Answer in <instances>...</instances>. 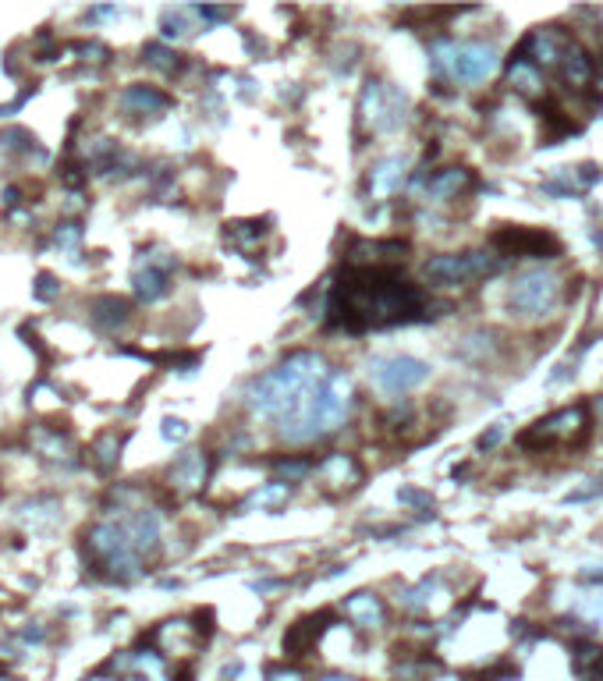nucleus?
<instances>
[{"instance_id":"f257e3e1","label":"nucleus","mask_w":603,"mask_h":681,"mask_svg":"<svg viewBox=\"0 0 603 681\" xmlns=\"http://www.w3.org/2000/svg\"><path fill=\"white\" fill-rule=\"evenodd\" d=\"M423 313V291L394 270H348L330 295V323L345 330H376L408 323Z\"/></svg>"},{"instance_id":"f03ea898","label":"nucleus","mask_w":603,"mask_h":681,"mask_svg":"<svg viewBox=\"0 0 603 681\" xmlns=\"http://www.w3.org/2000/svg\"><path fill=\"white\" fill-rule=\"evenodd\" d=\"M327 373L330 369L327 362H323V355L291 352L277 369L252 380L249 391H245V405H249L252 415H263V419H277V423H281L284 415L295 412V408L327 380Z\"/></svg>"},{"instance_id":"7ed1b4c3","label":"nucleus","mask_w":603,"mask_h":681,"mask_svg":"<svg viewBox=\"0 0 603 681\" xmlns=\"http://www.w3.org/2000/svg\"><path fill=\"white\" fill-rule=\"evenodd\" d=\"M352 380L345 369H330L327 380L309 394L291 415H284L277 423V433L288 444H313V440L334 433L337 426H345L348 412H352Z\"/></svg>"},{"instance_id":"20e7f679","label":"nucleus","mask_w":603,"mask_h":681,"mask_svg":"<svg viewBox=\"0 0 603 681\" xmlns=\"http://www.w3.org/2000/svg\"><path fill=\"white\" fill-rule=\"evenodd\" d=\"M430 61L437 75L458 82V86H479L501 68V57L490 43H455V40H437L430 50Z\"/></svg>"},{"instance_id":"39448f33","label":"nucleus","mask_w":603,"mask_h":681,"mask_svg":"<svg viewBox=\"0 0 603 681\" xmlns=\"http://www.w3.org/2000/svg\"><path fill=\"white\" fill-rule=\"evenodd\" d=\"M504 267V256L486 249H469V252H444V256H433L423 267V277L433 288H465L472 281H483V277H494Z\"/></svg>"},{"instance_id":"423d86ee","label":"nucleus","mask_w":603,"mask_h":681,"mask_svg":"<svg viewBox=\"0 0 603 681\" xmlns=\"http://www.w3.org/2000/svg\"><path fill=\"white\" fill-rule=\"evenodd\" d=\"M89 550L96 554V561L107 568V575L114 579H135L142 572V554L135 550L132 536H128L125 518L121 522H100L89 533Z\"/></svg>"},{"instance_id":"0eeeda50","label":"nucleus","mask_w":603,"mask_h":681,"mask_svg":"<svg viewBox=\"0 0 603 681\" xmlns=\"http://www.w3.org/2000/svg\"><path fill=\"white\" fill-rule=\"evenodd\" d=\"M508 302L518 320H543V316L554 313L557 302H561V281H557L554 270H543V267L525 270V274H518L515 284H511Z\"/></svg>"},{"instance_id":"6e6552de","label":"nucleus","mask_w":603,"mask_h":681,"mask_svg":"<svg viewBox=\"0 0 603 681\" xmlns=\"http://www.w3.org/2000/svg\"><path fill=\"white\" fill-rule=\"evenodd\" d=\"M589 433V408L586 405H572V408H561V412L547 415V419H540L536 426H529V430L518 437V444L522 447H575L582 444Z\"/></svg>"},{"instance_id":"1a4fd4ad","label":"nucleus","mask_w":603,"mask_h":681,"mask_svg":"<svg viewBox=\"0 0 603 681\" xmlns=\"http://www.w3.org/2000/svg\"><path fill=\"white\" fill-rule=\"evenodd\" d=\"M405 110H408L405 93H398V89L387 86V82H376V79L366 82L359 100V114L369 132H398V128L405 125Z\"/></svg>"},{"instance_id":"9d476101","label":"nucleus","mask_w":603,"mask_h":681,"mask_svg":"<svg viewBox=\"0 0 603 681\" xmlns=\"http://www.w3.org/2000/svg\"><path fill=\"white\" fill-rule=\"evenodd\" d=\"M369 380L380 394L387 398H401V394L416 391L419 384H426V376H430V366L412 355H387V359H369L366 366Z\"/></svg>"},{"instance_id":"9b49d317","label":"nucleus","mask_w":603,"mask_h":681,"mask_svg":"<svg viewBox=\"0 0 603 681\" xmlns=\"http://www.w3.org/2000/svg\"><path fill=\"white\" fill-rule=\"evenodd\" d=\"M316 476H320L327 494H348V490H355V486L362 483L366 472H362L355 454H327V458L316 465Z\"/></svg>"},{"instance_id":"f8f14e48","label":"nucleus","mask_w":603,"mask_h":681,"mask_svg":"<svg viewBox=\"0 0 603 681\" xmlns=\"http://www.w3.org/2000/svg\"><path fill=\"white\" fill-rule=\"evenodd\" d=\"M501 256H557L561 245L557 238L543 235V231H525V227H508L494 238Z\"/></svg>"},{"instance_id":"ddd939ff","label":"nucleus","mask_w":603,"mask_h":681,"mask_svg":"<svg viewBox=\"0 0 603 681\" xmlns=\"http://www.w3.org/2000/svg\"><path fill=\"white\" fill-rule=\"evenodd\" d=\"M405 242H352L345 263L348 270H391L398 259H405Z\"/></svg>"},{"instance_id":"4468645a","label":"nucleus","mask_w":603,"mask_h":681,"mask_svg":"<svg viewBox=\"0 0 603 681\" xmlns=\"http://www.w3.org/2000/svg\"><path fill=\"white\" fill-rule=\"evenodd\" d=\"M171 267H174V259L171 256H164V259H153V256H146L135 267V277H132V284H135V295L142 298V302H157L160 295H167V288H171Z\"/></svg>"},{"instance_id":"2eb2a0df","label":"nucleus","mask_w":603,"mask_h":681,"mask_svg":"<svg viewBox=\"0 0 603 681\" xmlns=\"http://www.w3.org/2000/svg\"><path fill=\"white\" fill-rule=\"evenodd\" d=\"M408 178V160L405 157H384L380 164L369 167V178H366V192L369 199H387L394 196Z\"/></svg>"},{"instance_id":"dca6fc26","label":"nucleus","mask_w":603,"mask_h":681,"mask_svg":"<svg viewBox=\"0 0 603 681\" xmlns=\"http://www.w3.org/2000/svg\"><path fill=\"white\" fill-rule=\"evenodd\" d=\"M206 476H210V458H206L203 451H188L174 462L167 479H171V486L178 494H196V490H203Z\"/></svg>"},{"instance_id":"f3484780","label":"nucleus","mask_w":603,"mask_h":681,"mask_svg":"<svg viewBox=\"0 0 603 681\" xmlns=\"http://www.w3.org/2000/svg\"><path fill=\"white\" fill-rule=\"evenodd\" d=\"M330 614H320V618H302L295 621V625L288 628V635H284V653L295 660L309 657V653L316 650V642H320L323 628H327Z\"/></svg>"},{"instance_id":"a211bd4d","label":"nucleus","mask_w":603,"mask_h":681,"mask_svg":"<svg viewBox=\"0 0 603 681\" xmlns=\"http://www.w3.org/2000/svg\"><path fill=\"white\" fill-rule=\"evenodd\" d=\"M121 107H125L128 114H139V118H157V114H164V110L171 107V96L153 86H128L125 93H121Z\"/></svg>"},{"instance_id":"6ab92c4d","label":"nucleus","mask_w":603,"mask_h":681,"mask_svg":"<svg viewBox=\"0 0 603 681\" xmlns=\"http://www.w3.org/2000/svg\"><path fill=\"white\" fill-rule=\"evenodd\" d=\"M345 614L355 628H380L387 618V607L376 593H355L345 600Z\"/></svg>"},{"instance_id":"aec40b11","label":"nucleus","mask_w":603,"mask_h":681,"mask_svg":"<svg viewBox=\"0 0 603 681\" xmlns=\"http://www.w3.org/2000/svg\"><path fill=\"white\" fill-rule=\"evenodd\" d=\"M465 188H472V171H465V167H447V171H437L430 178L426 196H430L433 203H451V199L462 196Z\"/></svg>"},{"instance_id":"412c9836","label":"nucleus","mask_w":603,"mask_h":681,"mask_svg":"<svg viewBox=\"0 0 603 681\" xmlns=\"http://www.w3.org/2000/svg\"><path fill=\"white\" fill-rule=\"evenodd\" d=\"M508 82L515 93L529 96V100L543 96V71H540V64H533L525 54H518L515 61L508 64Z\"/></svg>"},{"instance_id":"4be33fe9","label":"nucleus","mask_w":603,"mask_h":681,"mask_svg":"<svg viewBox=\"0 0 603 681\" xmlns=\"http://www.w3.org/2000/svg\"><path fill=\"white\" fill-rule=\"evenodd\" d=\"M561 75L572 89H586L593 82V61L582 47H564L561 57Z\"/></svg>"},{"instance_id":"5701e85b","label":"nucleus","mask_w":603,"mask_h":681,"mask_svg":"<svg viewBox=\"0 0 603 681\" xmlns=\"http://www.w3.org/2000/svg\"><path fill=\"white\" fill-rule=\"evenodd\" d=\"M596 178H600V171L589 167V164L586 167H561L547 188L550 192H557V196H568V192H586Z\"/></svg>"},{"instance_id":"b1692460","label":"nucleus","mask_w":603,"mask_h":681,"mask_svg":"<svg viewBox=\"0 0 603 681\" xmlns=\"http://www.w3.org/2000/svg\"><path fill=\"white\" fill-rule=\"evenodd\" d=\"M525 50H529L525 57H529L533 64H554V61H561V57H564L561 40H557V32H550V29L533 32V36H529V43H525Z\"/></svg>"},{"instance_id":"393cba45","label":"nucleus","mask_w":603,"mask_h":681,"mask_svg":"<svg viewBox=\"0 0 603 681\" xmlns=\"http://www.w3.org/2000/svg\"><path fill=\"white\" fill-rule=\"evenodd\" d=\"M157 639H160V646H167L171 653H188L199 642V635L188 621H167V625L157 632Z\"/></svg>"},{"instance_id":"a878e982","label":"nucleus","mask_w":603,"mask_h":681,"mask_svg":"<svg viewBox=\"0 0 603 681\" xmlns=\"http://www.w3.org/2000/svg\"><path fill=\"white\" fill-rule=\"evenodd\" d=\"M437 593H444V586H440L437 579H426V582H419L416 589H405V593H401V607H405V611H412V614H423V611H430V607H433Z\"/></svg>"},{"instance_id":"bb28decb","label":"nucleus","mask_w":603,"mask_h":681,"mask_svg":"<svg viewBox=\"0 0 603 681\" xmlns=\"http://www.w3.org/2000/svg\"><path fill=\"white\" fill-rule=\"evenodd\" d=\"M288 497H291V486L284 483V479H277V483H267L263 490H256L245 508H281Z\"/></svg>"},{"instance_id":"cd10ccee","label":"nucleus","mask_w":603,"mask_h":681,"mask_svg":"<svg viewBox=\"0 0 603 681\" xmlns=\"http://www.w3.org/2000/svg\"><path fill=\"white\" fill-rule=\"evenodd\" d=\"M128 302L125 298H100L96 302V320L103 323V327H121V323H128Z\"/></svg>"},{"instance_id":"c85d7f7f","label":"nucleus","mask_w":603,"mask_h":681,"mask_svg":"<svg viewBox=\"0 0 603 681\" xmlns=\"http://www.w3.org/2000/svg\"><path fill=\"white\" fill-rule=\"evenodd\" d=\"M263 235H267V227L256 224V220H252V224H231L228 227V238L238 245V249H245V252H249L252 245L263 242Z\"/></svg>"},{"instance_id":"c756f323","label":"nucleus","mask_w":603,"mask_h":681,"mask_svg":"<svg viewBox=\"0 0 603 681\" xmlns=\"http://www.w3.org/2000/svg\"><path fill=\"white\" fill-rule=\"evenodd\" d=\"M142 57H146V64H153V68H160V71H178V64H181L178 54L160 47V43H149V47L142 50Z\"/></svg>"},{"instance_id":"7c9ffc66","label":"nucleus","mask_w":603,"mask_h":681,"mask_svg":"<svg viewBox=\"0 0 603 681\" xmlns=\"http://www.w3.org/2000/svg\"><path fill=\"white\" fill-rule=\"evenodd\" d=\"M188 18H196V8H178V11H167L164 15V36H171V40H178V36H188Z\"/></svg>"},{"instance_id":"2f4dec72","label":"nucleus","mask_w":603,"mask_h":681,"mask_svg":"<svg viewBox=\"0 0 603 681\" xmlns=\"http://www.w3.org/2000/svg\"><path fill=\"white\" fill-rule=\"evenodd\" d=\"M118 451H121V437H114V433L96 440V462H100L103 469H110V465L118 462Z\"/></svg>"},{"instance_id":"473e14b6","label":"nucleus","mask_w":603,"mask_h":681,"mask_svg":"<svg viewBox=\"0 0 603 681\" xmlns=\"http://www.w3.org/2000/svg\"><path fill=\"white\" fill-rule=\"evenodd\" d=\"M579 611L586 614V621H603V593H589V596H582V603H579Z\"/></svg>"},{"instance_id":"72a5a7b5","label":"nucleus","mask_w":603,"mask_h":681,"mask_svg":"<svg viewBox=\"0 0 603 681\" xmlns=\"http://www.w3.org/2000/svg\"><path fill=\"white\" fill-rule=\"evenodd\" d=\"M277 472H281V476H288V483H291V479L309 476V472H313V465H309V462H277Z\"/></svg>"},{"instance_id":"f704fd0d","label":"nucleus","mask_w":603,"mask_h":681,"mask_svg":"<svg viewBox=\"0 0 603 681\" xmlns=\"http://www.w3.org/2000/svg\"><path fill=\"white\" fill-rule=\"evenodd\" d=\"M164 437L167 440H185L188 437V426L181 419H164Z\"/></svg>"},{"instance_id":"c9c22d12","label":"nucleus","mask_w":603,"mask_h":681,"mask_svg":"<svg viewBox=\"0 0 603 681\" xmlns=\"http://www.w3.org/2000/svg\"><path fill=\"white\" fill-rule=\"evenodd\" d=\"M267 681H306V678H302V671H295V667H274V671L267 674Z\"/></svg>"},{"instance_id":"e433bc0d","label":"nucleus","mask_w":603,"mask_h":681,"mask_svg":"<svg viewBox=\"0 0 603 681\" xmlns=\"http://www.w3.org/2000/svg\"><path fill=\"white\" fill-rule=\"evenodd\" d=\"M199 18H210V22H224V18H231L235 11L231 8H196Z\"/></svg>"},{"instance_id":"4c0bfd02","label":"nucleus","mask_w":603,"mask_h":681,"mask_svg":"<svg viewBox=\"0 0 603 681\" xmlns=\"http://www.w3.org/2000/svg\"><path fill=\"white\" fill-rule=\"evenodd\" d=\"M497 440H501V430H490V433H486L483 440H479V447H483V451H486V447H494Z\"/></svg>"},{"instance_id":"58836bf2","label":"nucleus","mask_w":603,"mask_h":681,"mask_svg":"<svg viewBox=\"0 0 603 681\" xmlns=\"http://www.w3.org/2000/svg\"><path fill=\"white\" fill-rule=\"evenodd\" d=\"M320 681H355V678H345V674H327V678H320Z\"/></svg>"},{"instance_id":"ea45409f","label":"nucleus","mask_w":603,"mask_h":681,"mask_svg":"<svg viewBox=\"0 0 603 681\" xmlns=\"http://www.w3.org/2000/svg\"><path fill=\"white\" fill-rule=\"evenodd\" d=\"M600 419H603V401H600Z\"/></svg>"},{"instance_id":"a19ab883","label":"nucleus","mask_w":603,"mask_h":681,"mask_svg":"<svg viewBox=\"0 0 603 681\" xmlns=\"http://www.w3.org/2000/svg\"><path fill=\"white\" fill-rule=\"evenodd\" d=\"M600 18H603V8H600Z\"/></svg>"},{"instance_id":"79ce46f5","label":"nucleus","mask_w":603,"mask_h":681,"mask_svg":"<svg viewBox=\"0 0 603 681\" xmlns=\"http://www.w3.org/2000/svg\"><path fill=\"white\" fill-rule=\"evenodd\" d=\"M0 671H4V664H0Z\"/></svg>"}]
</instances>
